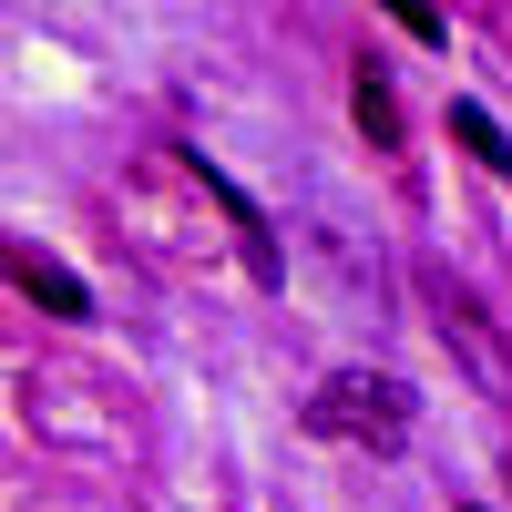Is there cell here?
Segmentation results:
<instances>
[{"label":"cell","instance_id":"obj_1","mask_svg":"<svg viewBox=\"0 0 512 512\" xmlns=\"http://www.w3.org/2000/svg\"><path fill=\"white\" fill-rule=\"evenodd\" d=\"M113 226L134 256H154V267H175V277H277V236L267 216L216 175V164H134V175H113Z\"/></svg>","mask_w":512,"mask_h":512},{"label":"cell","instance_id":"obj_2","mask_svg":"<svg viewBox=\"0 0 512 512\" xmlns=\"http://www.w3.org/2000/svg\"><path fill=\"white\" fill-rule=\"evenodd\" d=\"M308 431L318 441H349V451H400L410 441V390L390 369H338V379H318Z\"/></svg>","mask_w":512,"mask_h":512},{"label":"cell","instance_id":"obj_3","mask_svg":"<svg viewBox=\"0 0 512 512\" xmlns=\"http://www.w3.org/2000/svg\"><path fill=\"white\" fill-rule=\"evenodd\" d=\"M72 400H103V390H93V379H72V369H31V431L82 441V451H123V441H134V420H123V410H72Z\"/></svg>","mask_w":512,"mask_h":512},{"label":"cell","instance_id":"obj_4","mask_svg":"<svg viewBox=\"0 0 512 512\" xmlns=\"http://www.w3.org/2000/svg\"><path fill=\"white\" fill-rule=\"evenodd\" d=\"M420 297L441 308V338H461V359H472L482 379H512V349L492 338V318H482V297H472V287H451V277L431 267V277H420Z\"/></svg>","mask_w":512,"mask_h":512},{"label":"cell","instance_id":"obj_5","mask_svg":"<svg viewBox=\"0 0 512 512\" xmlns=\"http://www.w3.org/2000/svg\"><path fill=\"white\" fill-rule=\"evenodd\" d=\"M0 277H11L31 308H52V318H93V287H82L62 256H31L21 236H0Z\"/></svg>","mask_w":512,"mask_h":512},{"label":"cell","instance_id":"obj_6","mask_svg":"<svg viewBox=\"0 0 512 512\" xmlns=\"http://www.w3.org/2000/svg\"><path fill=\"white\" fill-rule=\"evenodd\" d=\"M349 113H359V134H369L379 154H400V93H390V72H379V62H359V82H349Z\"/></svg>","mask_w":512,"mask_h":512},{"label":"cell","instance_id":"obj_7","mask_svg":"<svg viewBox=\"0 0 512 512\" xmlns=\"http://www.w3.org/2000/svg\"><path fill=\"white\" fill-rule=\"evenodd\" d=\"M451 134H461V144H472V154L492 164V175H512V144H502V123H492L482 103H451Z\"/></svg>","mask_w":512,"mask_h":512},{"label":"cell","instance_id":"obj_8","mask_svg":"<svg viewBox=\"0 0 512 512\" xmlns=\"http://www.w3.org/2000/svg\"><path fill=\"white\" fill-rule=\"evenodd\" d=\"M461 512H482V502H461Z\"/></svg>","mask_w":512,"mask_h":512}]
</instances>
